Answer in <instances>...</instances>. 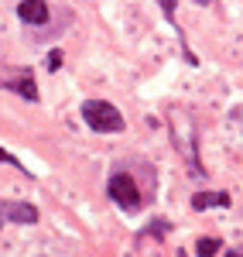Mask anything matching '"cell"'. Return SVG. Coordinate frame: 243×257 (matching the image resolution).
Returning <instances> with one entry per match:
<instances>
[{"label": "cell", "instance_id": "cell-1", "mask_svg": "<svg viewBox=\"0 0 243 257\" xmlns=\"http://www.w3.org/2000/svg\"><path fill=\"white\" fill-rule=\"evenodd\" d=\"M82 117L86 123L96 131V134H120L123 127V113L113 106V103H106V99H86L82 103Z\"/></svg>", "mask_w": 243, "mask_h": 257}, {"label": "cell", "instance_id": "cell-2", "mask_svg": "<svg viewBox=\"0 0 243 257\" xmlns=\"http://www.w3.org/2000/svg\"><path fill=\"white\" fill-rule=\"evenodd\" d=\"M106 192H110V199H113L117 206H123L127 213H137V209H141V192H137V182L127 175V172H113V175H110V182H106Z\"/></svg>", "mask_w": 243, "mask_h": 257}, {"label": "cell", "instance_id": "cell-3", "mask_svg": "<svg viewBox=\"0 0 243 257\" xmlns=\"http://www.w3.org/2000/svg\"><path fill=\"white\" fill-rule=\"evenodd\" d=\"M171 127H175V144L182 148V155L188 158V165L199 172V155H195V131H192V123L175 113V123H171Z\"/></svg>", "mask_w": 243, "mask_h": 257}, {"label": "cell", "instance_id": "cell-4", "mask_svg": "<svg viewBox=\"0 0 243 257\" xmlns=\"http://www.w3.org/2000/svg\"><path fill=\"white\" fill-rule=\"evenodd\" d=\"M7 223H38V206H31V202H0V230Z\"/></svg>", "mask_w": 243, "mask_h": 257}, {"label": "cell", "instance_id": "cell-5", "mask_svg": "<svg viewBox=\"0 0 243 257\" xmlns=\"http://www.w3.org/2000/svg\"><path fill=\"white\" fill-rule=\"evenodd\" d=\"M14 11H18V18L24 24H45L48 21V4L45 0H21Z\"/></svg>", "mask_w": 243, "mask_h": 257}, {"label": "cell", "instance_id": "cell-6", "mask_svg": "<svg viewBox=\"0 0 243 257\" xmlns=\"http://www.w3.org/2000/svg\"><path fill=\"white\" fill-rule=\"evenodd\" d=\"M4 86H7V89H14L18 96L31 99V103L38 99V86H35V72H31V69H21L18 76H14V79H7Z\"/></svg>", "mask_w": 243, "mask_h": 257}, {"label": "cell", "instance_id": "cell-7", "mask_svg": "<svg viewBox=\"0 0 243 257\" xmlns=\"http://www.w3.org/2000/svg\"><path fill=\"white\" fill-rule=\"evenodd\" d=\"M216 206H229V196L226 192H195L192 196V209H216Z\"/></svg>", "mask_w": 243, "mask_h": 257}, {"label": "cell", "instance_id": "cell-8", "mask_svg": "<svg viewBox=\"0 0 243 257\" xmlns=\"http://www.w3.org/2000/svg\"><path fill=\"white\" fill-rule=\"evenodd\" d=\"M195 250H199V257H216V254H219V240L202 237L199 243H195Z\"/></svg>", "mask_w": 243, "mask_h": 257}, {"label": "cell", "instance_id": "cell-9", "mask_svg": "<svg viewBox=\"0 0 243 257\" xmlns=\"http://www.w3.org/2000/svg\"><path fill=\"white\" fill-rule=\"evenodd\" d=\"M168 230H171V223H168V219H151L144 233H151V237H158V240H161L164 233H168Z\"/></svg>", "mask_w": 243, "mask_h": 257}, {"label": "cell", "instance_id": "cell-10", "mask_svg": "<svg viewBox=\"0 0 243 257\" xmlns=\"http://www.w3.org/2000/svg\"><path fill=\"white\" fill-rule=\"evenodd\" d=\"M48 69H52V72H55V69H62V52H59V48L48 55Z\"/></svg>", "mask_w": 243, "mask_h": 257}, {"label": "cell", "instance_id": "cell-11", "mask_svg": "<svg viewBox=\"0 0 243 257\" xmlns=\"http://www.w3.org/2000/svg\"><path fill=\"white\" fill-rule=\"evenodd\" d=\"M0 161H7V165H14V168H21V161L14 158V155H7V151H4V148H0Z\"/></svg>", "mask_w": 243, "mask_h": 257}, {"label": "cell", "instance_id": "cell-12", "mask_svg": "<svg viewBox=\"0 0 243 257\" xmlns=\"http://www.w3.org/2000/svg\"><path fill=\"white\" fill-rule=\"evenodd\" d=\"M226 257H243V254H236V250H229V254H226Z\"/></svg>", "mask_w": 243, "mask_h": 257}, {"label": "cell", "instance_id": "cell-13", "mask_svg": "<svg viewBox=\"0 0 243 257\" xmlns=\"http://www.w3.org/2000/svg\"><path fill=\"white\" fill-rule=\"evenodd\" d=\"M178 257H188V254H185V250H178Z\"/></svg>", "mask_w": 243, "mask_h": 257}]
</instances>
